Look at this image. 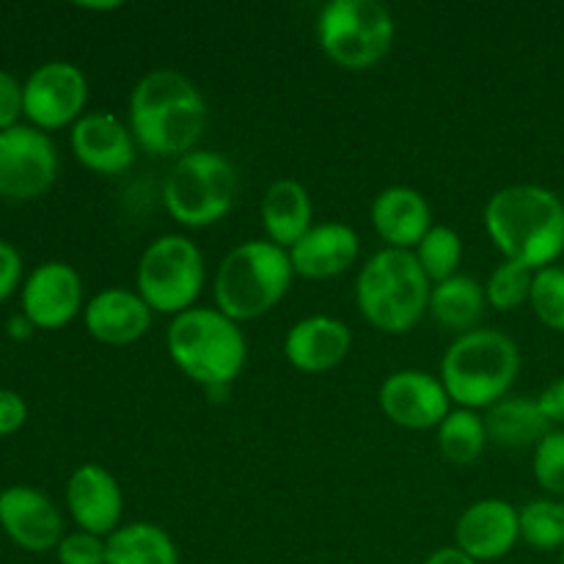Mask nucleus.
<instances>
[{
	"mask_svg": "<svg viewBox=\"0 0 564 564\" xmlns=\"http://www.w3.org/2000/svg\"><path fill=\"white\" fill-rule=\"evenodd\" d=\"M292 279L290 251L270 240L240 242L218 264L213 281L215 306L235 323H248L273 312L290 292Z\"/></svg>",
	"mask_w": 564,
	"mask_h": 564,
	"instance_id": "nucleus-6",
	"label": "nucleus"
},
{
	"mask_svg": "<svg viewBox=\"0 0 564 564\" xmlns=\"http://www.w3.org/2000/svg\"><path fill=\"white\" fill-rule=\"evenodd\" d=\"M485 306H488L485 286L474 275L457 273L441 284H433L427 314L446 330H455L460 336L477 328Z\"/></svg>",
	"mask_w": 564,
	"mask_h": 564,
	"instance_id": "nucleus-24",
	"label": "nucleus"
},
{
	"mask_svg": "<svg viewBox=\"0 0 564 564\" xmlns=\"http://www.w3.org/2000/svg\"><path fill=\"white\" fill-rule=\"evenodd\" d=\"M165 347L180 372L209 394H226L246 369L248 341L240 323L218 308L193 306L176 314L165 330Z\"/></svg>",
	"mask_w": 564,
	"mask_h": 564,
	"instance_id": "nucleus-3",
	"label": "nucleus"
},
{
	"mask_svg": "<svg viewBox=\"0 0 564 564\" xmlns=\"http://www.w3.org/2000/svg\"><path fill=\"white\" fill-rule=\"evenodd\" d=\"M207 127V102L191 77L152 69L130 91V130L141 149L158 158L193 152Z\"/></svg>",
	"mask_w": 564,
	"mask_h": 564,
	"instance_id": "nucleus-2",
	"label": "nucleus"
},
{
	"mask_svg": "<svg viewBox=\"0 0 564 564\" xmlns=\"http://www.w3.org/2000/svg\"><path fill=\"white\" fill-rule=\"evenodd\" d=\"M28 405L17 391L0 389V438L14 435L25 424Z\"/></svg>",
	"mask_w": 564,
	"mask_h": 564,
	"instance_id": "nucleus-35",
	"label": "nucleus"
},
{
	"mask_svg": "<svg viewBox=\"0 0 564 564\" xmlns=\"http://www.w3.org/2000/svg\"><path fill=\"white\" fill-rule=\"evenodd\" d=\"M369 218L386 248H397V251H413L435 226L427 198L416 187L408 185H391L380 191L372 198Z\"/></svg>",
	"mask_w": 564,
	"mask_h": 564,
	"instance_id": "nucleus-20",
	"label": "nucleus"
},
{
	"mask_svg": "<svg viewBox=\"0 0 564 564\" xmlns=\"http://www.w3.org/2000/svg\"><path fill=\"white\" fill-rule=\"evenodd\" d=\"M521 516V540L534 551L564 549V499H532Z\"/></svg>",
	"mask_w": 564,
	"mask_h": 564,
	"instance_id": "nucleus-27",
	"label": "nucleus"
},
{
	"mask_svg": "<svg viewBox=\"0 0 564 564\" xmlns=\"http://www.w3.org/2000/svg\"><path fill=\"white\" fill-rule=\"evenodd\" d=\"M33 330H36V328H33V323L25 317V314H17V317H11L9 323H6V334H9L11 339H17V341L31 339Z\"/></svg>",
	"mask_w": 564,
	"mask_h": 564,
	"instance_id": "nucleus-38",
	"label": "nucleus"
},
{
	"mask_svg": "<svg viewBox=\"0 0 564 564\" xmlns=\"http://www.w3.org/2000/svg\"><path fill=\"white\" fill-rule=\"evenodd\" d=\"M361 240L358 231L339 220L317 224L290 248V262L295 275L323 281L347 273L358 262Z\"/></svg>",
	"mask_w": 564,
	"mask_h": 564,
	"instance_id": "nucleus-19",
	"label": "nucleus"
},
{
	"mask_svg": "<svg viewBox=\"0 0 564 564\" xmlns=\"http://www.w3.org/2000/svg\"><path fill=\"white\" fill-rule=\"evenodd\" d=\"M25 116L42 132L61 130L83 119L88 102V80L72 61H47L22 83Z\"/></svg>",
	"mask_w": 564,
	"mask_h": 564,
	"instance_id": "nucleus-11",
	"label": "nucleus"
},
{
	"mask_svg": "<svg viewBox=\"0 0 564 564\" xmlns=\"http://www.w3.org/2000/svg\"><path fill=\"white\" fill-rule=\"evenodd\" d=\"M380 411L402 430H438L449 416L452 400L444 383L424 369L391 372L380 386Z\"/></svg>",
	"mask_w": 564,
	"mask_h": 564,
	"instance_id": "nucleus-12",
	"label": "nucleus"
},
{
	"mask_svg": "<svg viewBox=\"0 0 564 564\" xmlns=\"http://www.w3.org/2000/svg\"><path fill=\"white\" fill-rule=\"evenodd\" d=\"M538 408L545 416V422L564 427V378L551 380V383L540 391Z\"/></svg>",
	"mask_w": 564,
	"mask_h": 564,
	"instance_id": "nucleus-36",
	"label": "nucleus"
},
{
	"mask_svg": "<svg viewBox=\"0 0 564 564\" xmlns=\"http://www.w3.org/2000/svg\"><path fill=\"white\" fill-rule=\"evenodd\" d=\"M482 220L501 257L534 273L564 253V202L549 187H501L485 204Z\"/></svg>",
	"mask_w": 564,
	"mask_h": 564,
	"instance_id": "nucleus-1",
	"label": "nucleus"
},
{
	"mask_svg": "<svg viewBox=\"0 0 564 564\" xmlns=\"http://www.w3.org/2000/svg\"><path fill=\"white\" fill-rule=\"evenodd\" d=\"M72 152L77 163L102 176H116L127 171L135 160V138L130 124L113 113H86L72 124Z\"/></svg>",
	"mask_w": 564,
	"mask_h": 564,
	"instance_id": "nucleus-17",
	"label": "nucleus"
},
{
	"mask_svg": "<svg viewBox=\"0 0 564 564\" xmlns=\"http://www.w3.org/2000/svg\"><path fill=\"white\" fill-rule=\"evenodd\" d=\"M433 284L413 251L383 248L364 262L356 279L361 317L383 334H408L422 323Z\"/></svg>",
	"mask_w": 564,
	"mask_h": 564,
	"instance_id": "nucleus-5",
	"label": "nucleus"
},
{
	"mask_svg": "<svg viewBox=\"0 0 564 564\" xmlns=\"http://www.w3.org/2000/svg\"><path fill=\"white\" fill-rule=\"evenodd\" d=\"M58 176V149L47 132L17 124L0 132V198L33 202Z\"/></svg>",
	"mask_w": 564,
	"mask_h": 564,
	"instance_id": "nucleus-10",
	"label": "nucleus"
},
{
	"mask_svg": "<svg viewBox=\"0 0 564 564\" xmlns=\"http://www.w3.org/2000/svg\"><path fill=\"white\" fill-rule=\"evenodd\" d=\"M352 347V330L328 314L303 317L286 330L284 358L303 375H323L336 369Z\"/></svg>",
	"mask_w": 564,
	"mask_h": 564,
	"instance_id": "nucleus-18",
	"label": "nucleus"
},
{
	"mask_svg": "<svg viewBox=\"0 0 564 564\" xmlns=\"http://www.w3.org/2000/svg\"><path fill=\"white\" fill-rule=\"evenodd\" d=\"M152 314L154 312L138 292L110 286L86 303L83 323L88 334L102 345L124 347L147 336V330L152 328Z\"/></svg>",
	"mask_w": 564,
	"mask_h": 564,
	"instance_id": "nucleus-21",
	"label": "nucleus"
},
{
	"mask_svg": "<svg viewBox=\"0 0 564 564\" xmlns=\"http://www.w3.org/2000/svg\"><path fill=\"white\" fill-rule=\"evenodd\" d=\"M66 507L80 532L110 538L121 527L124 496L108 468L99 463H83L66 482Z\"/></svg>",
	"mask_w": 564,
	"mask_h": 564,
	"instance_id": "nucleus-16",
	"label": "nucleus"
},
{
	"mask_svg": "<svg viewBox=\"0 0 564 564\" xmlns=\"http://www.w3.org/2000/svg\"><path fill=\"white\" fill-rule=\"evenodd\" d=\"M529 306L545 328L564 334V268L551 264L534 273Z\"/></svg>",
	"mask_w": 564,
	"mask_h": 564,
	"instance_id": "nucleus-30",
	"label": "nucleus"
},
{
	"mask_svg": "<svg viewBox=\"0 0 564 564\" xmlns=\"http://www.w3.org/2000/svg\"><path fill=\"white\" fill-rule=\"evenodd\" d=\"M521 372V350L496 328L460 334L441 358V383L457 408L488 411L510 394Z\"/></svg>",
	"mask_w": 564,
	"mask_h": 564,
	"instance_id": "nucleus-4",
	"label": "nucleus"
},
{
	"mask_svg": "<svg viewBox=\"0 0 564 564\" xmlns=\"http://www.w3.org/2000/svg\"><path fill=\"white\" fill-rule=\"evenodd\" d=\"M22 286V257L11 242L0 240V303Z\"/></svg>",
	"mask_w": 564,
	"mask_h": 564,
	"instance_id": "nucleus-34",
	"label": "nucleus"
},
{
	"mask_svg": "<svg viewBox=\"0 0 564 564\" xmlns=\"http://www.w3.org/2000/svg\"><path fill=\"white\" fill-rule=\"evenodd\" d=\"M518 540H521V516L505 499H479L457 518V549L479 564L505 560Z\"/></svg>",
	"mask_w": 564,
	"mask_h": 564,
	"instance_id": "nucleus-15",
	"label": "nucleus"
},
{
	"mask_svg": "<svg viewBox=\"0 0 564 564\" xmlns=\"http://www.w3.org/2000/svg\"><path fill=\"white\" fill-rule=\"evenodd\" d=\"M0 529L22 551L44 554L64 540V518L58 507L36 488L11 485L0 490Z\"/></svg>",
	"mask_w": 564,
	"mask_h": 564,
	"instance_id": "nucleus-14",
	"label": "nucleus"
},
{
	"mask_svg": "<svg viewBox=\"0 0 564 564\" xmlns=\"http://www.w3.org/2000/svg\"><path fill=\"white\" fill-rule=\"evenodd\" d=\"M562 564H564V549H562Z\"/></svg>",
	"mask_w": 564,
	"mask_h": 564,
	"instance_id": "nucleus-39",
	"label": "nucleus"
},
{
	"mask_svg": "<svg viewBox=\"0 0 564 564\" xmlns=\"http://www.w3.org/2000/svg\"><path fill=\"white\" fill-rule=\"evenodd\" d=\"M534 479L554 499L564 496V430H551L538 446L532 460Z\"/></svg>",
	"mask_w": 564,
	"mask_h": 564,
	"instance_id": "nucleus-31",
	"label": "nucleus"
},
{
	"mask_svg": "<svg viewBox=\"0 0 564 564\" xmlns=\"http://www.w3.org/2000/svg\"><path fill=\"white\" fill-rule=\"evenodd\" d=\"M424 564H479V562H474L471 556L463 554L457 545H446V549L433 551V554L427 556V562H424Z\"/></svg>",
	"mask_w": 564,
	"mask_h": 564,
	"instance_id": "nucleus-37",
	"label": "nucleus"
},
{
	"mask_svg": "<svg viewBox=\"0 0 564 564\" xmlns=\"http://www.w3.org/2000/svg\"><path fill=\"white\" fill-rule=\"evenodd\" d=\"M438 438L441 455L455 466H471L482 457L488 441V430H485V419L479 411H468V408H455L449 416L438 424L435 430Z\"/></svg>",
	"mask_w": 564,
	"mask_h": 564,
	"instance_id": "nucleus-26",
	"label": "nucleus"
},
{
	"mask_svg": "<svg viewBox=\"0 0 564 564\" xmlns=\"http://www.w3.org/2000/svg\"><path fill=\"white\" fill-rule=\"evenodd\" d=\"M105 564H180V551L171 534L158 523H121L108 538Z\"/></svg>",
	"mask_w": 564,
	"mask_h": 564,
	"instance_id": "nucleus-25",
	"label": "nucleus"
},
{
	"mask_svg": "<svg viewBox=\"0 0 564 564\" xmlns=\"http://www.w3.org/2000/svg\"><path fill=\"white\" fill-rule=\"evenodd\" d=\"M482 419L488 441L501 449L538 446L551 433V424L540 413L538 400H527V397H505L494 408H488Z\"/></svg>",
	"mask_w": 564,
	"mask_h": 564,
	"instance_id": "nucleus-23",
	"label": "nucleus"
},
{
	"mask_svg": "<svg viewBox=\"0 0 564 564\" xmlns=\"http://www.w3.org/2000/svg\"><path fill=\"white\" fill-rule=\"evenodd\" d=\"M22 314L36 330H58L83 312V279L72 264L44 262L22 281Z\"/></svg>",
	"mask_w": 564,
	"mask_h": 564,
	"instance_id": "nucleus-13",
	"label": "nucleus"
},
{
	"mask_svg": "<svg viewBox=\"0 0 564 564\" xmlns=\"http://www.w3.org/2000/svg\"><path fill=\"white\" fill-rule=\"evenodd\" d=\"M61 564H105L108 562V538L88 532H69L55 549Z\"/></svg>",
	"mask_w": 564,
	"mask_h": 564,
	"instance_id": "nucleus-32",
	"label": "nucleus"
},
{
	"mask_svg": "<svg viewBox=\"0 0 564 564\" xmlns=\"http://www.w3.org/2000/svg\"><path fill=\"white\" fill-rule=\"evenodd\" d=\"M204 279L207 268H204L202 248L185 235H163L149 242L143 251L135 286L152 312L176 317L196 306Z\"/></svg>",
	"mask_w": 564,
	"mask_h": 564,
	"instance_id": "nucleus-9",
	"label": "nucleus"
},
{
	"mask_svg": "<svg viewBox=\"0 0 564 564\" xmlns=\"http://www.w3.org/2000/svg\"><path fill=\"white\" fill-rule=\"evenodd\" d=\"M413 253H416L419 264H422L430 284H441V281L460 273L463 240L452 226H433V229L424 235V240L413 248Z\"/></svg>",
	"mask_w": 564,
	"mask_h": 564,
	"instance_id": "nucleus-28",
	"label": "nucleus"
},
{
	"mask_svg": "<svg viewBox=\"0 0 564 564\" xmlns=\"http://www.w3.org/2000/svg\"><path fill=\"white\" fill-rule=\"evenodd\" d=\"M397 25L378 0H330L319 9L317 42L336 66L367 72L394 47Z\"/></svg>",
	"mask_w": 564,
	"mask_h": 564,
	"instance_id": "nucleus-8",
	"label": "nucleus"
},
{
	"mask_svg": "<svg viewBox=\"0 0 564 564\" xmlns=\"http://www.w3.org/2000/svg\"><path fill=\"white\" fill-rule=\"evenodd\" d=\"M237 191V171L226 154L193 149L171 165L163 182V207L185 229H207L231 213Z\"/></svg>",
	"mask_w": 564,
	"mask_h": 564,
	"instance_id": "nucleus-7",
	"label": "nucleus"
},
{
	"mask_svg": "<svg viewBox=\"0 0 564 564\" xmlns=\"http://www.w3.org/2000/svg\"><path fill=\"white\" fill-rule=\"evenodd\" d=\"M259 215H262L264 235L273 246L290 251L303 235L314 226V207L312 196H308L306 187L297 180H275L273 185L264 191L262 207H259Z\"/></svg>",
	"mask_w": 564,
	"mask_h": 564,
	"instance_id": "nucleus-22",
	"label": "nucleus"
},
{
	"mask_svg": "<svg viewBox=\"0 0 564 564\" xmlns=\"http://www.w3.org/2000/svg\"><path fill=\"white\" fill-rule=\"evenodd\" d=\"M20 116H25L22 83L6 69H0V132L20 124Z\"/></svg>",
	"mask_w": 564,
	"mask_h": 564,
	"instance_id": "nucleus-33",
	"label": "nucleus"
},
{
	"mask_svg": "<svg viewBox=\"0 0 564 564\" xmlns=\"http://www.w3.org/2000/svg\"><path fill=\"white\" fill-rule=\"evenodd\" d=\"M532 284L534 270H529L527 264L505 259V262L490 273L488 284H485L488 306L496 308V312H516L523 303H529V297H532Z\"/></svg>",
	"mask_w": 564,
	"mask_h": 564,
	"instance_id": "nucleus-29",
	"label": "nucleus"
}]
</instances>
